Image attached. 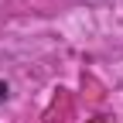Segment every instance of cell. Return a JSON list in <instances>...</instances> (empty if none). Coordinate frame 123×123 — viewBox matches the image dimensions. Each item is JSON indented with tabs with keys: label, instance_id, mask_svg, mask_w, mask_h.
I'll list each match as a JSON object with an SVG mask.
<instances>
[{
	"label": "cell",
	"instance_id": "1",
	"mask_svg": "<svg viewBox=\"0 0 123 123\" xmlns=\"http://www.w3.org/2000/svg\"><path fill=\"white\" fill-rule=\"evenodd\" d=\"M7 96H10V86H7V82H4V79H0V103H4V99H7Z\"/></svg>",
	"mask_w": 123,
	"mask_h": 123
}]
</instances>
